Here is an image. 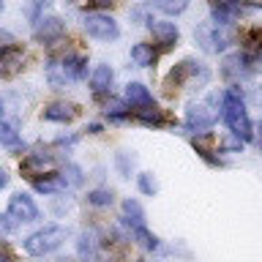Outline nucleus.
Instances as JSON below:
<instances>
[{"mask_svg":"<svg viewBox=\"0 0 262 262\" xmlns=\"http://www.w3.org/2000/svg\"><path fill=\"white\" fill-rule=\"evenodd\" d=\"M221 115H224L229 131H232L237 139H243V142H246V139L254 137V126L249 120V112H246L243 96H241V90H237V88H229V90L221 93Z\"/></svg>","mask_w":262,"mask_h":262,"instance_id":"1","label":"nucleus"},{"mask_svg":"<svg viewBox=\"0 0 262 262\" xmlns=\"http://www.w3.org/2000/svg\"><path fill=\"white\" fill-rule=\"evenodd\" d=\"M88 71V60L82 55H63V57H52L47 63V77L55 88L69 85L74 79H82Z\"/></svg>","mask_w":262,"mask_h":262,"instance_id":"2","label":"nucleus"},{"mask_svg":"<svg viewBox=\"0 0 262 262\" xmlns=\"http://www.w3.org/2000/svg\"><path fill=\"white\" fill-rule=\"evenodd\" d=\"M66 241V227H57V224H47L36 229L33 235H28L25 241V251L33 254V257H44V254H52L55 249H60Z\"/></svg>","mask_w":262,"mask_h":262,"instance_id":"3","label":"nucleus"},{"mask_svg":"<svg viewBox=\"0 0 262 262\" xmlns=\"http://www.w3.org/2000/svg\"><path fill=\"white\" fill-rule=\"evenodd\" d=\"M210 79V71L205 69L202 63H194V60H183L178 63L175 69H172L169 74V85H191V82H200V85H205V82Z\"/></svg>","mask_w":262,"mask_h":262,"instance_id":"4","label":"nucleus"},{"mask_svg":"<svg viewBox=\"0 0 262 262\" xmlns=\"http://www.w3.org/2000/svg\"><path fill=\"white\" fill-rule=\"evenodd\" d=\"M85 30H88V36H93L98 41H115L120 36L118 22L106 14H88L85 16Z\"/></svg>","mask_w":262,"mask_h":262,"instance_id":"5","label":"nucleus"},{"mask_svg":"<svg viewBox=\"0 0 262 262\" xmlns=\"http://www.w3.org/2000/svg\"><path fill=\"white\" fill-rule=\"evenodd\" d=\"M219 120V112L213 110L210 104H188V110H186V126L191 128V131H208L213 128V123Z\"/></svg>","mask_w":262,"mask_h":262,"instance_id":"6","label":"nucleus"},{"mask_svg":"<svg viewBox=\"0 0 262 262\" xmlns=\"http://www.w3.org/2000/svg\"><path fill=\"white\" fill-rule=\"evenodd\" d=\"M251 63H257V57H251V55H227L224 57V63H221V74H224V79L229 82H241L246 74H249L254 66Z\"/></svg>","mask_w":262,"mask_h":262,"instance_id":"7","label":"nucleus"},{"mask_svg":"<svg viewBox=\"0 0 262 262\" xmlns=\"http://www.w3.org/2000/svg\"><path fill=\"white\" fill-rule=\"evenodd\" d=\"M22 175L25 178H33L36 180L38 175H49V172L55 169V159L49 153H28L19 164Z\"/></svg>","mask_w":262,"mask_h":262,"instance_id":"8","label":"nucleus"},{"mask_svg":"<svg viewBox=\"0 0 262 262\" xmlns=\"http://www.w3.org/2000/svg\"><path fill=\"white\" fill-rule=\"evenodd\" d=\"M8 219L14 221H36L38 219V208L28 194H14L8 200Z\"/></svg>","mask_w":262,"mask_h":262,"instance_id":"9","label":"nucleus"},{"mask_svg":"<svg viewBox=\"0 0 262 262\" xmlns=\"http://www.w3.org/2000/svg\"><path fill=\"white\" fill-rule=\"evenodd\" d=\"M66 33V25L60 16H41V19L36 22V28H33V36H36L41 44H52V41H57Z\"/></svg>","mask_w":262,"mask_h":262,"instance_id":"10","label":"nucleus"},{"mask_svg":"<svg viewBox=\"0 0 262 262\" xmlns=\"http://www.w3.org/2000/svg\"><path fill=\"white\" fill-rule=\"evenodd\" d=\"M126 101H128L131 110H137V112L156 106V104H153L150 90H147L145 85H139V82H128V85H126Z\"/></svg>","mask_w":262,"mask_h":262,"instance_id":"11","label":"nucleus"},{"mask_svg":"<svg viewBox=\"0 0 262 262\" xmlns=\"http://www.w3.org/2000/svg\"><path fill=\"white\" fill-rule=\"evenodd\" d=\"M150 30H153L156 44H161L164 49H172L180 38V30L175 22H150Z\"/></svg>","mask_w":262,"mask_h":262,"instance_id":"12","label":"nucleus"},{"mask_svg":"<svg viewBox=\"0 0 262 262\" xmlns=\"http://www.w3.org/2000/svg\"><path fill=\"white\" fill-rule=\"evenodd\" d=\"M25 63V52L19 47H8L0 52V77H14Z\"/></svg>","mask_w":262,"mask_h":262,"instance_id":"13","label":"nucleus"},{"mask_svg":"<svg viewBox=\"0 0 262 262\" xmlns=\"http://www.w3.org/2000/svg\"><path fill=\"white\" fill-rule=\"evenodd\" d=\"M79 115V110L74 104H66V101H57V104H49L44 110V120H52V123H71L74 118Z\"/></svg>","mask_w":262,"mask_h":262,"instance_id":"14","label":"nucleus"},{"mask_svg":"<svg viewBox=\"0 0 262 262\" xmlns=\"http://www.w3.org/2000/svg\"><path fill=\"white\" fill-rule=\"evenodd\" d=\"M90 88L96 93H106L112 88V69L110 66H96L93 74H90Z\"/></svg>","mask_w":262,"mask_h":262,"instance_id":"15","label":"nucleus"},{"mask_svg":"<svg viewBox=\"0 0 262 262\" xmlns=\"http://www.w3.org/2000/svg\"><path fill=\"white\" fill-rule=\"evenodd\" d=\"M131 60H134V66H139V69H147V66L156 63V49L150 44H134L131 47Z\"/></svg>","mask_w":262,"mask_h":262,"instance_id":"16","label":"nucleus"},{"mask_svg":"<svg viewBox=\"0 0 262 262\" xmlns=\"http://www.w3.org/2000/svg\"><path fill=\"white\" fill-rule=\"evenodd\" d=\"M123 216H126L128 224H134V227H142L145 224V210H142V205H139L137 200H123Z\"/></svg>","mask_w":262,"mask_h":262,"instance_id":"17","label":"nucleus"},{"mask_svg":"<svg viewBox=\"0 0 262 262\" xmlns=\"http://www.w3.org/2000/svg\"><path fill=\"white\" fill-rule=\"evenodd\" d=\"M33 186H36V191H41V194H52V191H60L66 186V180L60 175H44V178L33 180Z\"/></svg>","mask_w":262,"mask_h":262,"instance_id":"18","label":"nucleus"},{"mask_svg":"<svg viewBox=\"0 0 262 262\" xmlns=\"http://www.w3.org/2000/svg\"><path fill=\"white\" fill-rule=\"evenodd\" d=\"M96 254H98V241H96V235H82V237H79V257L85 259V262H93Z\"/></svg>","mask_w":262,"mask_h":262,"instance_id":"19","label":"nucleus"},{"mask_svg":"<svg viewBox=\"0 0 262 262\" xmlns=\"http://www.w3.org/2000/svg\"><path fill=\"white\" fill-rule=\"evenodd\" d=\"M128 110H131V106H126L123 101H118V98H110V101L104 104V112L110 115L112 120H126L128 118Z\"/></svg>","mask_w":262,"mask_h":262,"instance_id":"20","label":"nucleus"},{"mask_svg":"<svg viewBox=\"0 0 262 262\" xmlns=\"http://www.w3.org/2000/svg\"><path fill=\"white\" fill-rule=\"evenodd\" d=\"M153 6L159 8V11H164V14L175 16V14H180V11H186L188 0H153Z\"/></svg>","mask_w":262,"mask_h":262,"instance_id":"21","label":"nucleus"},{"mask_svg":"<svg viewBox=\"0 0 262 262\" xmlns=\"http://www.w3.org/2000/svg\"><path fill=\"white\" fill-rule=\"evenodd\" d=\"M137 118L145 123V126H164V112L156 110V106H150V110H142L137 112Z\"/></svg>","mask_w":262,"mask_h":262,"instance_id":"22","label":"nucleus"},{"mask_svg":"<svg viewBox=\"0 0 262 262\" xmlns=\"http://www.w3.org/2000/svg\"><path fill=\"white\" fill-rule=\"evenodd\" d=\"M0 145H8V147L19 145V134H16V128L8 126V123H0Z\"/></svg>","mask_w":262,"mask_h":262,"instance_id":"23","label":"nucleus"},{"mask_svg":"<svg viewBox=\"0 0 262 262\" xmlns=\"http://www.w3.org/2000/svg\"><path fill=\"white\" fill-rule=\"evenodd\" d=\"M88 202L96 205V208H104V205H112V191H106V188H96V191L88 194Z\"/></svg>","mask_w":262,"mask_h":262,"instance_id":"24","label":"nucleus"},{"mask_svg":"<svg viewBox=\"0 0 262 262\" xmlns=\"http://www.w3.org/2000/svg\"><path fill=\"white\" fill-rule=\"evenodd\" d=\"M139 188H142L147 196H153L159 191V180L153 178V172H142V175H139Z\"/></svg>","mask_w":262,"mask_h":262,"instance_id":"25","label":"nucleus"},{"mask_svg":"<svg viewBox=\"0 0 262 262\" xmlns=\"http://www.w3.org/2000/svg\"><path fill=\"white\" fill-rule=\"evenodd\" d=\"M134 235H137V241L142 243L145 249H156V246H159V237L147 232V229H145V224H142V227H134Z\"/></svg>","mask_w":262,"mask_h":262,"instance_id":"26","label":"nucleus"},{"mask_svg":"<svg viewBox=\"0 0 262 262\" xmlns=\"http://www.w3.org/2000/svg\"><path fill=\"white\" fill-rule=\"evenodd\" d=\"M246 44H249L251 52H262V30L254 28V30L246 33Z\"/></svg>","mask_w":262,"mask_h":262,"instance_id":"27","label":"nucleus"},{"mask_svg":"<svg viewBox=\"0 0 262 262\" xmlns=\"http://www.w3.org/2000/svg\"><path fill=\"white\" fill-rule=\"evenodd\" d=\"M8 47H14V36H11L8 30L0 28V52H3V49H8Z\"/></svg>","mask_w":262,"mask_h":262,"instance_id":"28","label":"nucleus"},{"mask_svg":"<svg viewBox=\"0 0 262 262\" xmlns=\"http://www.w3.org/2000/svg\"><path fill=\"white\" fill-rule=\"evenodd\" d=\"M66 172H69V183H82V175H79V169L77 167H66Z\"/></svg>","mask_w":262,"mask_h":262,"instance_id":"29","label":"nucleus"},{"mask_svg":"<svg viewBox=\"0 0 262 262\" xmlns=\"http://www.w3.org/2000/svg\"><path fill=\"white\" fill-rule=\"evenodd\" d=\"M93 6H98V8H110V6H115L118 0H90Z\"/></svg>","mask_w":262,"mask_h":262,"instance_id":"30","label":"nucleus"},{"mask_svg":"<svg viewBox=\"0 0 262 262\" xmlns=\"http://www.w3.org/2000/svg\"><path fill=\"white\" fill-rule=\"evenodd\" d=\"M0 262H11V254H8L6 246H0Z\"/></svg>","mask_w":262,"mask_h":262,"instance_id":"31","label":"nucleus"},{"mask_svg":"<svg viewBox=\"0 0 262 262\" xmlns=\"http://www.w3.org/2000/svg\"><path fill=\"white\" fill-rule=\"evenodd\" d=\"M8 183V175H6V169H0V188H3Z\"/></svg>","mask_w":262,"mask_h":262,"instance_id":"32","label":"nucleus"},{"mask_svg":"<svg viewBox=\"0 0 262 262\" xmlns=\"http://www.w3.org/2000/svg\"><path fill=\"white\" fill-rule=\"evenodd\" d=\"M257 145L262 147V123H259V126H257Z\"/></svg>","mask_w":262,"mask_h":262,"instance_id":"33","label":"nucleus"},{"mask_svg":"<svg viewBox=\"0 0 262 262\" xmlns=\"http://www.w3.org/2000/svg\"><path fill=\"white\" fill-rule=\"evenodd\" d=\"M8 229H11V224H8V221H0V232H8Z\"/></svg>","mask_w":262,"mask_h":262,"instance_id":"34","label":"nucleus"},{"mask_svg":"<svg viewBox=\"0 0 262 262\" xmlns=\"http://www.w3.org/2000/svg\"><path fill=\"white\" fill-rule=\"evenodd\" d=\"M0 115H3V104H0Z\"/></svg>","mask_w":262,"mask_h":262,"instance_id":"35","label":"nucleus"},{"mask_svg":"<svg viewBox=\"0 0 262 262\" xmlns=\"http://www.w3.org/2000/svg\"><path fill=\"white\" fill-rule=\"evenodd\" d=\"M0 8H3V0H0Z\"/></svg>","mask_w":262,"mask_h":262,"instance_id":"36","label":"nucleus"}]
</instances>
